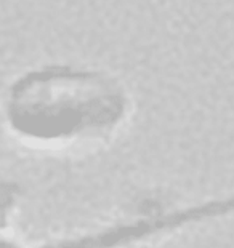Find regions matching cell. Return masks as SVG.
<instances>
[{
  "label": "cell",
  "instance_id": "obj_2",
  "mask_svg": "<svg viewBox=\"0 0 234 248\" xmlns=\"http://www.w3.org/2000/svg\"><path fill=\"white\" fill-rule=\"evenodd\" d=\"M0 248H19L13 240H10L8 237L0 234Z\"/></svg>",
  "mask_w": 234,
  "mask_h": 248
},
{
  "label": "cell",
  "instance_id": "obj_1",
  "mask_svg": "<svg viewBox=\"0 0 234 248\" xmlns=\"http://www.w3.org/2000/svg\"><path fill=\"white\" fill-rule=\"evenodd\" d=\"M129 109V93L116 77L65 64L23 74L10 85L3 104L12 133L39 146L106 138Z\"/></svg>",
  "mask_w": 234,
  "mask_h": 248
}]
</instances>
